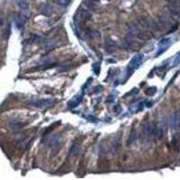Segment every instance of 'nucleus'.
I'll return each instance as SVG.
<instances>
[{
	"label": "nucleus",
	"mask_w": 180,
	"mask_h": 180,
	"mask_svg": "<svg viewBox=\"0 0 180 180\" xmlns=\"http://www.w3.org/2000/svg\"><path fill=\"white\" fill-rule=\"evenodd\" d=\"M156 130H157V127L155 126L154 122H148L143 126L142 135L147 140H149L152 137H156Z\"/></svg>",
	"instance_id": "nucleus-1"
},
{
	"label": "nucleus",
	"mask_w": 180,
	"mask_h": 180,
	"mask_svg": "<svg viewBox=\"0 0 180 180\" xmlns=\"http://www.w3.org/2000/svg\"><path fill=\"white\" fill-rule=\"evenodd\" d=\"M142 59H143V55L142 54H137L136 56H134L130 63H129V66H128V76H130L131 74H133V72L138 68V66L141 63L142 61Z\"/></svg>",
	"instance_id": "nucleus-2"
},
{
	"label": "nucleus",
	"mask_w": 180,
	"mask_h": 180,
	"mask_svg": "<svg viewBox=\"0 0 180 180\" xmlns=\"http://www.w3.org/2000/svg\"><path fill=\"white\" fill-rule=\"evenodd\" d=\"M169 125L172 130L179 129L180 128V112H176L170 116Z\"/></svg>",
	"instance_id": "nucleus-3"
},
{
	"label": "nucleus",
	"mask_w": 180,
	"mask_h": 180,
	"mask_svg": "<svg viewBox=\"0 0 180 180\" xmlns=\"http://www.w3.org/2000/svg\"><path fill=\"white\" fill-rule=\"evenodd\" d=\"M53 103H54V100H52V99H39V100L33 102V105L36 107L42 108V107L50 106Z\"/></svg>",
	"instance_id": "nucleus-4"
},
{
	"label": "nucleus",
	"mask_w": 180,
	"mask_h": 180,
	"mask_svg": "<svg viewBox=\"0 0 180 180\" xmlns=\"http://www.w3.org/2000/svg\"><path fill=\"white\" fill-rule=\"evenodd\" d=\"M60 135H54L53 137H51L50 140L49 141V147L52 149H58L59 146H60Z\"/></svg>",
	"instance_id": "nucleus-5"
},
{
	"label": "nucleus",
	"mask_w": 180,
	"mask_h": 180,
	"mask_svg": "<svg viewBox=\"0 0 180 180\" xmlns=\"http://www.w3.org/2000/svg\"><path fill=\"white\" fill-rule=\"evenodd\" d=\"M26 20H27V15L21 12V13L18 14V16L16 17L15 23L17 24V26L20 28L21 26H23V25L24 24V23L26 22Z\"/></svg>",
	"instance_id": "nucleus-6"
},
{
	"label": "nucleus",
	"mask_w": 180,
	"mask_h": 180,
	"mask_svg": "<svg viewBox=\"0 0 180 180\" xmlns=\"http://www.w3.org/2000/svg\"><path fill=\"white\" fill-rule=\"evenodd\" d=\"M137 137H138L137 131L133 128V129L131 131V133H130L129 138H128V141H127V144H128V146L133 145V144L137 141Z\"/></svg>",
	"instance_id": "nucleus-7"
},
{
	"label": "nucleus",
	"mask_w": 180,
	"mask_h": 180,
	"mask_svg": "<svg viewBox=\"0 0 180 180\" xmlns=\"http://www.w3.org/2000/svg\"><path fill=\"white\" fill-rule=\"evenodd\" d=\"M79 17L80 20H82V21H87V20H88V19L91 17V14H90L87 10L81 9V10L79 12Z\"/></svg>",
	"instance_id": "nucleus-8"
},
{
	"label": "nucleus",
	"mask_w": 180,
	"mask_h": 180,
	"mask_svg": "<svg viewBox=\"0 0 180 180\" xmlns=\"http://www.w3.org/2000/svg\"><path fill=\"white\" fill-rule=\"evenodd\" d=\"M81 99H82V96H77L75 99H73V100H71V101H69V107H70V108H72V107H76L77 106H78L79 103H80V101H81Z\"/></svg>",
	"instance_id": "nucleus-9"
},
{
	"label": "nucleus",
	"mask_w": 180,
	"mask_h": 180,
	"mask_svg": "<svg viewBox=\"0 0 180 180\" xmlns=\"http://www.w3.org/2000/svg\"><path fill=\"white\" fill-rule=\"evenodd\" d=\"M79 151V143H74L71 149H70V152H69V155L74 157V156H77L78 155V153Z\"/></svg>",
	"instance_id": "nucleus-10"
},
{
	"label": "nucleus",
	"mask_w": 180,
	"mask_h": 180,
	"mask_svg": "<svg viewBox=\"0 0 180 180\" xmlns=\"http://www.w3.org/2000/svg\"><path fill=\"white\" fill-rule=\"evenodd\" d=\"M169 10L171 12L172 15H176V16H179L180 15V7H177L176 4H172V6L169 7Z\"/></svg>",
	"instance_id": "nucleus-11"
},
{
	"label": "nucleus",
	"mask_w": 180,
	"mask_h": 180,
	"mask_svg": "<svg viewBox=\"0 0 180 180\" xmlns=\"http://www.w3.org/2000/svg\"><path fill=\"white\" fill-rule=\"evenodd\" d=\"M137 37L142 41H148L150 39V34L147 32H139L137 34Z\"/></svg>",
	"instance_id": "nucleus-12"
},
{
	"label": "nucleus",
	"mask_w": 180,
	"mask_h": 180,
	"mask_svg": "<svg viewBox=\"0 0 180 180\" xmlns=\"http://www.w3.org/2000/svg\"><path fill=\"white\" fill-rule=\"evenodd\" d=\"M17 4L22 10H27L29 8V4L27 1H25V0H18Z\"/></svg>",
	"instance_id": "nucleus-13"
},
{
	"label": "nucleus",
	"mask_w": 180,
	"mask_h": 180,
	"mask_svg": "<svg viewBox=\"0 0 180 180\" xmlns=\"http://www.w3.org/2000/svg\"><path fill=\"white\" fill-rule=\"evenodd\" d=\"M9 127L12 129H19V128L23 127V123L18 121H12L9 124Z\"/></svg>",
	"instance_id": "nucleus-14"
},
{
	"label": "nucleus",
	"mask_w": 180,
	"mask_h": 180,
	"mask_svg": "<svg viewBox=\"0 0 180 180\" xmlns=\"http://www.w3.org/2000/svg\"><path fill=\"white\" fill-rule=\"evenodd\" d=\"M156 91H157V88H156V87H149V88H148V89L145 91V94H146L147 95H153L154 94L156 93Z\"/></svg>",
	"instance_id": "nucleus-15"
},
{
	"label": "nucleus",
	"mask_w": 180,
	"mask_h": 180,
	"mask_svg": "<svg viewBox=\"0 0 180 180\" xmlns=\"http://www.w3.org/2000/svg\"><path fill=\"white\" fill-rule=\"evenodd\" d=\"M69 3H70V0H58V4L60 7H63L69 6Z\"/></svg>",
	"instance_id": "nucleus-16"
},
{
	"label": "nucleus",
	"mask_w": 180,
	"mask_h": 180,
	"mask_svg": "<svg viewBox=\"0 0 180 180\" xmlns=\"http://www.w3.org/2000/svg\"><path fill=\"white\" fill-rule=\"evenodd\" d=\"M85 2H86L87 5L91 6V5H93V4H95V2H97V0H85Z\"/></svg>",
	"instance_id": "nucleus-17"
},
{
	"label": "nucleus",
	"mask_w": 180,
	"mask_h": 180,
	"mask_svg": "<svg viewBox=\"0 0 180 180\" xmlns=\"http://www.w3.org/2000/svg\"><path fill=\"white\" fill-rule=\"evenodd\" d=\"M180 63V55L175 60V61H174V65L176 66V65H177V64H179Z\"/></svg>",
	"instance_id": "nucleus-18"
},
{
	"label": "nucleus",
	"mask_w": 180,
	"mask_h": 180,
	"mask_svg": "<svg viewBox=\"0 0 180 180\" xmlns=\"http://www.w3.org/2000/svg\"><path fill=\"white\" fill-rule=\"evenodd\" d=\"M2 24H3V18L1 15H0V25H2Z\"/></svg>",
	"instance_id": "nucleus-19"
}]
</instances>
